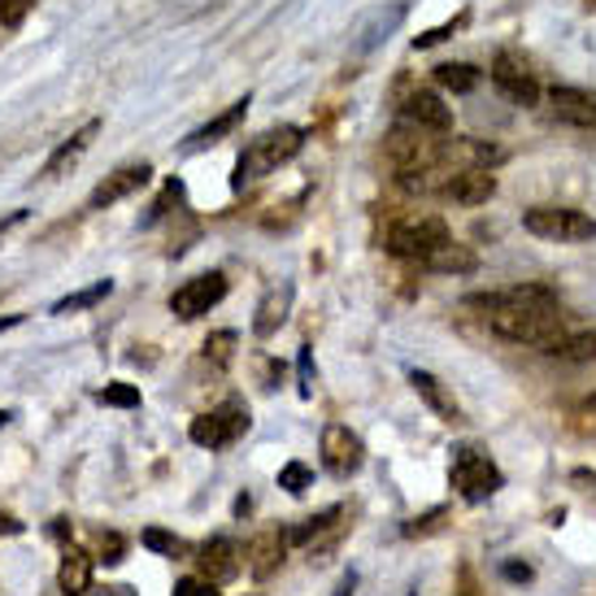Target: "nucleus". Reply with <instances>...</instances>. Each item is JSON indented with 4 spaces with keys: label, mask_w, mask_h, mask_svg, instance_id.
<instances>
[{
    "label": "nucleus",
    "mask_w": 596,
    "mask_h": 596,
    "mask_svg": "<svg viewBox=\"0 0 596 596\" xmlns=\"http://www.w3.org/2000/svg\"><path fill=\"white\" fill-rule=\"evenodd\" d=\"M466 305L484 309L488 327L509 345H532L553 357V348L566 340V314L557 305V292L545 284H514L500 292H479Z\"/></svg>",
    "instance_id": "nucleus-1"
},
{
    "label": "nucleus",
    "mask_w": 596,
    "mask_h": 596,
    "mask_svg": "<svg viewBox=\"0 0 596 596\" xmlns=\"http://www.w3.org/2000/svg\"><path fill=\"white\" fill-rule=\"evenodd\" d=\"M366 461V445L357 431H348L345 423H327L322 427V466L336 475V479H352Z\"/></svg>",
    "instance_id": "nucleus-8"
},
{
    "label": "nucleus",
    "mask_w": 596,
    "mask_h": 596,
    "mask_svg": "<svg viewBox=\"0 0 596 596\" xmlns=\"http://www.w3.org/2000/svg\"><path fill=\"white\" fill-rule=\"evenodd\" d=\"M97 400L100 405H113V409H140V388L136 384H105Z\"/></svg>",
    "instance_id": "nucleus-26"
},
{
    "label": "nucleus",
    "mask_w": 596,
    "mask_h": 596,
    "mask_svg": "<svg viewBox=\"0 0 596 596\" xmlns=\"http://www.w3.org/2000/svg\"><path fill=\"white\" fill-rule=\"evenodd\" d=\"M22 218H27V209H13L9 218H0V240H4V231H13V227H18Z\"/></svg>",
    "instance_id": "nucleus-38"
},
{
    "label": "nucleus",
    "mask_w": 596,
    "mask_h": 596,
    "mask_svg": "<svg viewBox=\"0 0 596 596\" xmlns=\"http://www.w3.org/2000/svg\"><path fill=\"white\" fill-rule=\"evenodd\" d=\"M300 397H314V366H309V348H300Z\"/></svg>",
    "instance_id": "nucleus-35"
},
{
    "label": "nucleus",
    "mask_w": 596,
    "mask_h": 596,
    "mask_svg": "<svg viewBox=\"0 0 596 596\" xmlns=\"http://www.w3.org/2000/svg\"><path fill=\"white\" fill-rule=\"evenodd\" d=\"M336 518H340V509H322L318 518H305L300 527H292V532H288V540H292V545H309V540H314V536H322Z\"/></svg>",
    "instance_id": "nucleus-27"
},
{
    "label": "nucleus",
    "mask_w": 596,
    "mask_h": 596,
    "mask_svg": "<svg viewBox=\"0 0 596 596\" xmlns=\"http://www.w3.org/2000/svg\"><path fill=\"white\" fill-rule=\"evenodd\" d=\"M493 88L514 105H536L540 100V79L532 70V61L514 49H500L493 57Z\"/></svg>",
    "instance_id": "nucleus-7"
},
{
    "label": "nucleus",
    "mask_w": 596,
    "mask_h": 596,
    "mask_svg": "<svg viewBox=\"0 0 596 596\" xmlns=\"http://www.w3.org/2000/svg\"><path fill=\"white\" fill-rule=\"evenodd\" d=\"M445 197L457 200V205H488L497 197V175L488 166H461V170L448 175Z\"/></svg>",
    "instance_id": "nucleus-11"
},
{
    "label": "nucleus",
    "mask_w": 596,
    "mask_h": 596,
    "mask_svg": "<svg viewBox=\"0 0 596 596\" xmlns=\"http://www.w3.org/2000/svg\"><path fill=\"white\" fill-rule=\"evenodd\" d=\"M553 357H562V361H596V331L566 336L562 345L553 348Z\"/></svg>",
    "instance_id": "nucleus-25"
},
{
    "label": "nucleus",
    "mask_w": 596,
    "mask_h": 596,
    "mask_svg": "<svg viewBox=\"0 0 596 596\" xmlns=\"http://www.w3.org/2000/svg\"><path fill=\"white\" fill-rule=\"evenodd\" d=\"M149 175H152L149 161H140V166H122V170L105 175V183H100L97 192L88 197V209H109V205L127 200V197H131V192H140V188L149 183Z\"/></svg>",
    "instance_id": "nucleus-13"
},
{
    "label": "nucleus",
    "mask_w": 596,
    "mask_h": 596,
    "mask_svg": "<svg viewBox=\"0 0 596 596\" xmlns=\"http://www.w3.org/2000/svg\"><path fill=\"white\" fill-rule=\"evenodd\" d=\"M245 113H249V97L236 100L231 109H222L213 122H205V127H197L188 140H183V152H197V149H209V145H218L222 136H231L240 122H245Z\"/></svg>",
    "instance_id": "nucleus-16"
},
{
    "label": "nucleus",
    "mask_w": 596,
    "mask_h": 596,
    "mask_svg": "<svg viewBox=\"0 0 596 596\" xmlns=\"http://www.w3.org/2000/svg\"><path fill=\"white\" fill-rule=\"evenodd\" d=\"M448 479H453V488H457V497L470 500V505H479V500L497 497L500 488H505V475H500V466L484 453V448L475 445H461L453 448V466H448Z\"/></svg>",
    "instance_id": "nucleus-3"
},
{
    "label": "nucleus",
    "mask_w": 596,
    "mask_h": 596,
    "mask_svg": "<svg viewBox=\"0 0 596 596\" xmlns=\"http://www.w3.org/2000/svg\"><path fill=\"white\" fill-rule=\"evenodd\" d=\"M231 357H236V331H213V336L205 340V361L231 366Z\"/></svg>",
    "instance_id": "nucleus-28"
},
{
    "label": "nucleus",
    "mask_w": 596,
    "mask_h": 596,
    "mask_svg": "<svg viewBox=\"0 0 596 596\" xmlns=\"http://www.w3.org/2000/svg\"><path fill=\"white\" fill-rule=\"evenodd\" d=\"M523 227L540 240H557V245L596 240V218H588L584 209H570V205H532L523 213Z\"/></svg>",
    "instance_id": "nucleus-5"
},
{
    "label": "nucleus",
    "mask_w": 596,
    "mask_h": 596,
    "mask_svg": "<svg viewBox=\"0 0 596 596\" xmlns=\"http://www.w3.org/2000/svg\"><path fill=\"white\" fill-rule=\"evenodd\" d=\"M423 266L436 270V275H470L479 266V257L466 249V245H457V240H445L431 257H423Z\"/></svg>",
    "instance_id": "nucleus-19"
},
{
    "label": "nucleus",
    "mask_w": 596,
    "mask_h": 596,
    "mask_svg": "<svg viewBox=\"0 0 596 596\" xmlns=\"http://www.w3.org/2000/svg\"><path fill=\"white\" fill-rule=\"evenodd\" d=\"M445 240H453L445 218H436V213H414V218H400V222L388 227L384 249L393 252V257H400V261H418V266H423V257H431Z\"/></svg>",
    "instance_id": "nucleus-4"
},
{
    "label": "nucleus",
    "mask_w": 596,
    "mask_h": 596,
    "mask_svg": "<svg viewBox=\"0 0 596 596\" xmlns=\"http://www.w3.org/2000/svg\"><path fill=\"white\" fill-rule=\"evenodd\" d=\"M300 149H305V131L292 127V122L261 131L257 140H249V149L240 152V161H236V188H245L249 179H261V175L279 170V166L292 161Z\"/></svg>",
    "instance_id": "nucleus-2"
},
{
    "label": "nucleus",
    "mask_w": 596,
    "mask_h": 596,
    "mask_svg": "<svg viewBox=\"0 0 596 596\" xmlns=\"http://www.w3.org/2000/svg\"><path fill=\"white\" fill-rule=\"evenodd\" d=\"M36 0H0V27H22Z\"/></svg>",
    "instance_id": "nucleus-31"
},
{
    "label": "nucleus",
    "mask_w": 596,
    "mask_h": 596,
    "mask_svg": "<svg viewBox=\"0 0 596 596\" xmlns=\"http://www.w3.org/2000/svg\"><path fill=\"white\" fill-rule=\"evenodd\" d=\"M113 292V279H97L92 288H79V292H70V297H61L52 305V314H79V309H92L100 300Z\"/></svg>",
    "instance_id": "nucleus-23"
},
{
    "label": "nucleus",
    "mask_w": 596,
    "mask_h": 596,
    "mask_svg": "<svg viewBox=\"0 0 596 596\" xmlns=\"http://www.w3.org/2000/svg\"><path fill=\"white\" fill-rule=\"evenodd\" d=\"M400 18H405V9H400V4H393L388 13H375V18H370V22L361 27V40H357V52H366V49H370V44H379V40H388V31L397 27Z\"/></svg>",
    "instance_id": "nucleus-24"
},
{
    "label": "nucleus",
    "mask_w": 596,
    "mask_h": 596,
    "mask_svg": "<svg viewBox=\"0 0 596 596\" xmlns=\"http://www.w3.org/2000/svg\"><path fill=\"white\" fill-rule=\"evenodd\" d=\"M466 18L470 13H457L453 22H445V27H431V31H423L418 40H414V49H431V44H440V40H448V36H457L461 27H466Z\"/></svg>",
    "instance_id": "nucleus-30"
},
{
    "label": "nucleus",
    "mask_w": 596,
    "mask_h": 596,
    "mask_svg": "<svg viewBox=\"0 0 596 596\" xmlns=\"http://www.w3.org/2000/svg\"><path fill=\"white\" fill-rule=\"evenodd\" d=\"M288 532H279V527H266V532H257L245 548V557H249V570L257 579H270L279 566H284V553H288Z\"/></svg>",
    "instance_id": "nucleus-14"
},
{
    "label": "nucleus",
    "mask_w": 596,
    "mask_h": 596,
    "mask_svg": "<svg viewBox=\"0 0 596 596\" xmlns=\"http://www.w3.org/2000/svg\"><path fill=\"white\" fill-rule=\"evenodd\" d=\"M548 109L557 122L579 127V131H596V92L593 88H553L548 92Z\"/></svg>",
    "instance_id": "nucleus-10"
},
{
    "label": "nucleus",
    "mask_w": 596,
    "mask_h": 596,
    "mask_svg": "<svg viewBox=\"0 0 596 596\" xmlns=\"http://www.w3.org/2000/svg\"><path fill=\"white\" fill-rule=\"evenodd\" d=\"M145 545L152 548V553H166V557H175V553H179V536H166V532H157V527H149V532H145Z\"/></svg>",
    "instance_id": "nucleus-32"
},
{
    "label": "nucleus",
    "mask_w": 596,
    "mask_h": 596,
    "mask_svg": "<svg viewBox=\"0 0 596 596\" xmlns=\"http://www.w3.org/2000/svg\"><path fill=\"white\" fill-rule=\"evenodd\" d=\"M436 83L445 88V92H475L479 88V70L475 66H466V61H445V66H436Z\"/></svg>",
    "instance_id": "nucleus-22"
},
{
    "label": "nucleus",
    "mask_w": 596,
    "mask_h": 596,
    "mask_svg": "<svg viewBox=\"0 0 596 596\" xmlns=\"http://www.w3.org/2000/svg\"><path fill=\"white\" fill-rule=\"evenodd\" d=\"M61 588L66 596H83L88 593V584H92V562H88V553H79V548H66V557H61Z\"/></svg>",
    "instance_id": "nucleus-21"
},
{
    "label": "nucleus",
    "mask_w": 596,
    "mask_h": 596,
    "mask_svg": "<svg viewBox=\"0 0 596 596\" xmlns=\"http://www.w3.org/2000/svg\"><path fill=\"white\" fill-rule=\"evenodd\" d=\"M100 596H136L131 588H122V584H113V588H100Z\"/></svg>",
    "instance_id": "nucleus-41"
},
{
    "label": "nucleus",
    "mask_w": 596,
    "mask_h": 596,
    "mask_svg": "<svg viewBox=\"0 0 596 596\" xmlns=\"http://www.w3.org/2000/svg\"><path fill=\"white\" fill-rule=\"evenodd\" d=\"M9 418H13V414H9V409H0V427H4V423H9Z\"/></svg>",
    "instance_id": "nucleus-43"
},
{
    "label": "nucleus",
    "mask_w": 596,
    "mask_h": 596,
    "mask_svg": "<svg viewBox=\"0 0 596 596\" xmlns=\"http://www.w3.org/2000/svg\"><path fill=\"white\" fill-rule=\"evenodd\" d=\"M245 431H249V405H245V400H222L218 409L192 418V427H188L192 445H200V448H227V445H236Z\"/></svg>",
    "instance_id": "nucleus-6"
},
{
    "label": "nucleus",
    "mask_w": 596,
    "mask_h": 596,
    "mask_svg": "<svg viewBox=\"0 0 596 596\" xmlns=\"http://www.w3.org/2000/svg\"><path fill=\"white\" fill-rule=\"evenodd\" d=\"M309 484H314V470H309L305 461H288V466L279 470V488H288L292 497H300Z\"/></svg>",
    "instance_id": "nucleus-29"
},
{
    "label": "nucleus",
    "mask_w": 596,
    "mask_h": 596,
    "mask_svg": "<svg viewBox=\"0 0 596 596\" xmlns=\"http://www.w3.org/2000/svg\"><path fill=\"white\" fill-rule=\"evenodd\" d=\"M288 305H292V288L284 284V288H275L270 297L257 305V318H252V331L266 340V336H275L279 327H284V318H288Z\"/></svg>",
    "instance_id": "nucleus-20"
},
{
    "label": "nucleus",
    "mask_w": 596,
    "mask_h": 596,
    "mask_svg": "<svg viewBox=\"0 0 596 596\" xmlns=\"http://www.w3.org/2000/svg\"><path fill=\"white\" fill-rule=\"evenodd\" d=\"M440 518H445V509H431L427 518H414V523H405V536H427V532H436V527H440Z\"/></svg>",
    "instance_id": "nucleus-33"
},
{
    "label": "nucleus",
    "mask_w": 596,
    "mask_h": 596,
    "mask_svg": "<svg viewBox=\"0 0 596 596\" xmlns=\"http://www.w3.org/2000/svg\"><path fill=\"white\" fill-rule=\"evenodd\" d=\"M409 384H414V393L427 400L445 423H461V405L453 400V393H448L445 384L431 375V370H409Z\"/></svg>",
    "instance_id": "nucleus-18"
},
{
    "label": "nucleus",
    "mask_w": 596,
    "mask_h": 596,
    "mask_svg": "<svg viewBox=\"0 0 596 596\" xmlns=\"http://www.w3.org/2000/svg\"><path fill=\"white\" fill-rule=\"evenodd\" d=\"M0 536H22V523L13 514H4V509H0Z\"/></svg>",
    "instance_id": "nucleus-37"
},
{
    "label": "nucleus",
    "mask_w": 596,
    "mask_h": 596,
    "mask_svg": "<svg viewBox=\"0 0 596 596\" xmlns=\"http://www.w3.org/2000/svg\"><path fill=\"white\" fill-rule=\"evenodd\" d=\"M100 553H105V562H122V540H118V536H105V540H100Z\"/></svg>",
    "instance_id": "nucleus-36"
},
{
    "label": "nucleus",
    "mask_w": 596,
    "mask_h": 596,
    "mask_svg": "<svg viewBox=\"0 0 596 596\" xmlns=\"http://www.w3.org/2000/svg\"><path fill=\"white\" fill-rule=\"evenodd\" d=\"M197 566H200V579H209L213 588L218 584H231L240 575V548L231 545L227 536H218V540H209V545L200 548Z\"/></svg>",
    "instance_id": "nucleus-15"
},
{
    "label": "nucleus",
    "mask_w": 596,
    "mask_h": 596,
    "mask_svg": "<svg viewBox=\"0 0 596 596\" xmlns=\"http://www.w3.org/2000/svg\"><path fill=\"white\" fill-rule=\"evenodd\" d=\"M18 322H22V314H4V318H0V331H9V327H18Z\"/></svg>",
    "instance_id": "nucleus-42"
},
{
    "label": "nucleus",
    "mask_w": 596,
    "mask_h": 596,
    "mask_svg": "<svg viewBox=\"0 0 596 596\" xmlns=\"http://www.w3.org/2000/svg\"><path fill=\"white\" fill-rule=\"evenodd\" d=\"M222 297H227V279H222L218 270H209V275L188 279L183 288H175V297H170V314H175V318H183V322H197L200 314H209V309H213Z\"/></svg>",
    "instance_id": "nucleus-9"
},
{
    "label": "nucleus",
    "mask_w": 596,
    "mask_h": 596,
    "mask_svg": "<svg viewBox=\"0 0 596 596\" xmlns=\"http://www.w3.org/2000/svg\"><path fill=\"white\" fill-rule=\"evenodd\" d=\"M175 596H218L209 579H179L175 584Z\"/></svg>",
    "instance_id": "nucleus-34"
},
{
    "label": "nucleus",
    "mask_w": 596,
    "mask_h": 596,
    "mask_svg": "<svg viewBox=\"0 0 596 596\" xmlns=\"http://www.w3.org/2000/svg\"><path fill=\"white\" fill-rule=\"evenodd\" d=\"M97 136H100V118L83 122V127H79V131H74V136H70L61 149L52 152L49 161H44V179H61V175H66V170H70V166L83 157V152L92 149V140H97Z\"/></svg>",
    "instance_id": "nucleus-17"
},
{
    "label": "nucleus",
    "mask_w": 596,
    "mask_h": 596,
    "mask_svg": "<svg viewBox=\"0 0 596 596\" xmlns=\"http://www.w3.org/2000/svg\"><path fill=\"white\" fill-rule=\"evenodd\" d=\"M505 575H509V579H532V570H527V566H505Z\"/></svg>",
    "instance_id": "nucleus-40"
},
{
    "label": "nucleus",
    "mask_w": 596,
    "mask_h": 596,
    "mask_svg": "<svg viewBox=\"0 0 596 596\" xmlns=\"http://www.w3.org/2000/svg\"><path fill=\"white\" fill-rule=\"evenodd\" d=\"M400 118L414 122V127H423V131H431V136L453 131V113H448V105L436 97V92H423V88L400 100Z\"/></svg>",
    "instance_id": "nucleus-12"
},
{
    "label": "nucleus",
    "mask_w": 596,
    "mask_h": 596,
    "mask_svg": "<svg viewBox=\"0 0 596 596\" xmlns=\"http://www.w3.org/2000/svg\"><path fill=\"white\" fill-rule=\"evenodd\" d=\"M352 588H357V575L348 570L345 579H340V588H336V593H331V596H352Z\"/></svg>",
    "instance_id": "nucleus-39"
}]
</instances>
